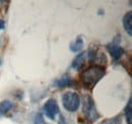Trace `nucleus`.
<instances>
[{"label":"nucleus","mask_w":132,"mask_h":124,"mask_svg":"<svg viewBox=\"0 0 132 124\" xmlns=\"http://www.w3.org/2000/svg\"><path fill=\"white\" fill-rule=\"evenodd\" d=\"M4 29H5V21L0 18V31H2Z\"/></svg>","instance_id":"obj_13"},{"label":"nucleus","mask_w":132,"mask_h":124,"mask_svg":"<svg viewBox=\"0 0 132 124\" xmlns=\"http://www.w3.org/2000/svg\"><path fill=\"white\" fill-rule=\"evenodd\" d=\"M86 60H87V52H81L74 58V60L71 63V67L75 70H78L83 67Z\"/></svg>","instance_id":"obj_7"},{"label":"nucleus","mask_w":132,"mask_h":124,"mask_svg":"<svg viewBox=\"0 0 132 124\" xmlns=\"http://www.w3.org/2000/svg\"><path fill=\"white\" fill-rule=\"evenodd\" d=\"M82 112L88 123H94L100 118L95 101L89 95H84L82 97Z\"/></svg>","instance_id":"obj_2"},{"label":"nucleus","mask_w":132,"mask_h":124,"mask_svg":"<svg viewBox=\"0 0 132 124\" xmlns=\"http://www.w3.org/2000/svg\"><path fill=\"white\" fill-rule=\"evenodd\" d=\"M123 27L126 33L132 36V11H127L123 16Z\"/></svg>","instance_id":"obj_8"},{"label":"nucleus","mask_w":132,"mask_h":124,"mask_svg":"<svg viewBox=\"0 0 132 124\" xmlns=\"http://www.w3.org/2000/svg\"><path fill=\"white\" fill-rule=\"evenodd\" d=\"M106 74V68L103 65L94 64L85 68L80 73V82L87 90H93L96 84L99 82Z\"/></svg>","instance_id":"obj_1"},{"label":"nucleus","mask_w":132,"mask_h":124,"mask_svg":"<svg viewBox=\"0 0 132 124\" xmlns=\"http://www.w3.org/2000/svg\"><path fill=\"white\" fill-rule=\"evenodd\" d=\"M106 49H107V51L109 52V54L111 55V57L115 61H119L122 58V56L124 55V53H125V50L120 46V44L115 43V42L108 44L106 46Z\"/></svg>","instance_id":"obj_5"},{"label":"nucleus","mask_w":132,"mask_h":124,"mask_svg":"<svg viewBox=\"0 0 132 124\" xmlns=\"http://www.w3.org/2000/svg\"><path fill=\"white\" fill-rule=\"evenodd\" d=\"M33 124H47L45 119H44V116L41 114V113H35L33 116Z\"/></svg>","instance_id":"obj_12"},{"label":"nucleus","mask_w":132,"mask_h":124,"mask_svg":"<svg viewBox=\"0 0 132 124\" xmlns=\"http://www.w3.org/2000/svg\"><path fill=\"white\" fill-rule=\"evenodd\" d=\"M83 47H84V42H83L82 37H77L73 42L70 43L69 49L73 53H78V52H80L82 50Z\"/></svg>","instance_id":"obj_9"},{"label":"nucleus","mask_w":132,"mask_h":124,"mask_svg":"<svg viewBox=\"0 0 132 124\" xmlns=\"http://www.w3.org/2000/svg\"><path fill=\"white\" fill-rule=\"evenodd\" d=\"M80 97L75 92H67L62 96V105L68 112H76L80 107Z\"/></svg>","instance_id":"obj_3"},{"label":"nucleus","mask_w":132,"mask_h":124,"mask_svg":"<svg viewBox=\"0 0 132 124\" xmlns=\"http://www.w3.org/2000/svg\"><path fill=\"white\" fill-rule=\"evenodd\" d=\"M3 1H0V10H1V7H2V5H3Z\"/></svg>","instance_id":"obj_15"},{"label":"nucleus","mask_w":132,"mask_h":124,"mask_svg":"<svg viewBox=\"0 0 132 124\" xmlns=\"http://www.w3.org/2000/svg\"><path fill=\"white\" fill-rule=\"evenodd\" d=\"M125 118L127 124H132V99L130 98L125 108Z\"/></svg>","instance_id":"obj_11"},{"label":"nucleus","mask_w":132,"mask_h":124,"mask_svg":"<svg viewBox=\"0 0 132 124\" xmlns=\"http://www.w3.org/2000/svg\"><path fill=\"white\" fill-rule=\"evenodd\" d=\"M75 83L76 82L71 78V76L65 73L61 78H59L54 81V87L58 89H64V88H69V87H74Z\"/></svg>","instance_id":"obj_6"},{"label":"nucleus","mask_w":132,"mask_h":124,"mask_svg":"<svg viewBox=\"0 0 132 124\" xmlns=\"http://www.w3.org/2000/svg\"><path fill=\"white\" fill-rule=\"evenodd\" d=\"M59 124H66L65 123V119H64V116L60 114V120H59Z\"/></svg>","instance_id":"obj_14"},{"label":"nucleus","mask_w":132,"mask_h":124,"mask_svg":"<svg viewBox=\"0 0 132 124\" xmlns=\"http://www.w3.org/2000/svg\"><path fill=\"white\" fill-rule=\"evenodd\" d=\"M14 108V103L9 100H4L0 102V118L4 115H6L9 111Z\"/></svg>","instance_id":"obj_10"},{"label":"nucleus","mask_w":132,"mask_h":124,"mask_svg":"<svg viewBox=\"0 0 132 124\" xmlns=\"http://www.w3.org/2000/svg\"><path fill=\"white\" fill-rule=\"evenodd\" d=\"M43 112L47 118L54 120L58 114H60V108L55 99H49L43 106Z\"/></svg>","instance_id":"obj_4"}]
</instances>
